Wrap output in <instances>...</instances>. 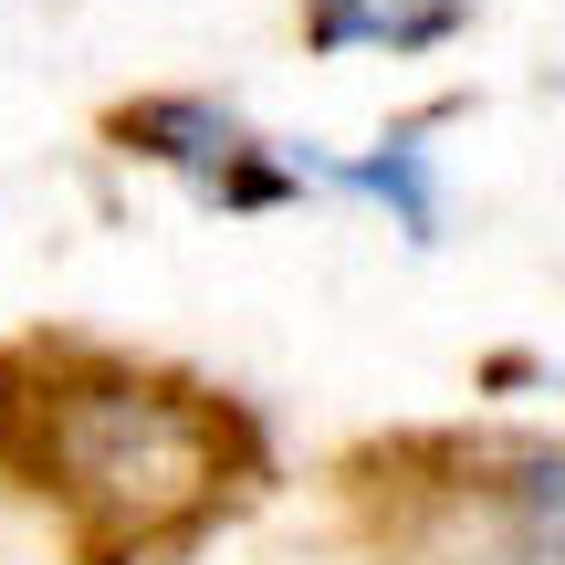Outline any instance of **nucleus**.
Returning a JSON list of instances; mask_svg holds the SVG:
<instances>
[{"label":"nucleus","mask_w":565,"mask_h":565,"mask_svg":"<svg viewBox=\"0 0 565 565\" xmlns=\"http://www.w3.org/2000/svg\"><path fill=\"white\" fill-rule=\"evenodd\" d=\"M0 471L63 513L84 565H137L210 534L263 471V429L200 377L84 345L0 356Z\"/></svg>","instance_id":"f257e3e1"},{"label":"nucleus","mask_w":565,"mask_h":565,"mask_svg":"<svg viewBox=\"0 0 565 565\" xmlns=\"http://www.w3.org/2000/svg\"><path fill=\"white\" fill-rule=\"evenodd\" d=\"M105 137H116L126 158L168 168L179 189H200L231 221H263V210H294V200H335V189H324L335 158L263 137V126H252L242 105H221V95H137V105L105 116Z\"/></svg>","instance_id":"f03ea898"},{"label":"nucleus","mask_w":565,"mask_h":565,"mask_svg":"<svg viewBox=\"0 0 565 565\" xmlns=\"http://www.w3.org/2000/svg\"><path fill=\"white\" fill-rule=\"evenodd\" d=\"M408 565H565V440L450 450V482L419 492Z\"/></svg>","instance_id":"7ed1b4c3"},{"label":"nucleus","mask_w":565,"mask_h":565,"mask_svg":"<svg viewBox=\"0 0 565 565\" xmlns=\"http://www.w3.org/2000/svg\"><path fill=\"white\" fill-rule=\"evenodd\" d=\"M429 137H440V105H429V116H398L377 147H356V158H335V168H324V189L387 210V231L429 252L450 231V189H440V147H429Z\"/></svg>","instance_id":"20e7f679"},{"label":"nucleus","mask_w":565,"mask_h":565,"mask_svg":"<svg viewBox=\"0 0 565 565\" xmlns=\"http://www.w3.org/2000/svg\"><path fill=\"white\" fill-rule=\"evenodd\" d=\"M471 0H303V53H450Z\"/></svg>","instance_id":"39448f33"}]
</instances>
